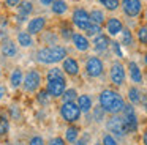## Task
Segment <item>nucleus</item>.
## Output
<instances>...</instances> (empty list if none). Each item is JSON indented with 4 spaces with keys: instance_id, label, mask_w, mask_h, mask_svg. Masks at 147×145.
Segmentation results:
<instances>
[{
    "instance_id": "1",
    "label": "nucleus",
    "mask_w": 147,
    "mask_h": 145,
    "mask_svg": "<svg viewBox=\"0 0 147 145\" xmlns=\"http://www.w3.org/2000/svg\"><path fill=\"white\" fill-rule=\"evenodd\" d=\"M98 103L100 106L105 109V112H109L111 115H117L123 110V106H125V101L120 95L117 93L115 90H103L98 96Z\"/></svg>"
},
{
    "instance_id": "2",
    "label": "nucleus",
    "mask_w": 147,
    "mask_h": 145,
    "mask_svg": "<svg viewBox=\"0 0 147 145\" xmlns=\"http://www.w3.org/2000/svg\"><path fill=\"white\" fill-rule=\"evenodd\" d=\"M67 57H68L67 47L60 46V44L41 47V49L35 54V58L38 60L40 63H43V65H54V63L63 62Z\"/></svg>"
},
{
    "instance_id": "3",
    "label": "nucleus",
    "mask_w": 147,
    "mask_h": 145,
    "mask_svg": "<svg viewBox=\"0 0 147 145\" xmlns=\"http://www.w3.org/2000/svg\"><path fill=\"white\" fill-rule=\"evenodd\" d=\"M81 109L76 103H63L60 106V115L65 122L68 123H76L81 117Z\"/></svg>"
},
{
    "instance_id": "4",
    "label": "nucleus",
    "mask_w": 147,
    "mask_h": 145,
    "mask_svg": "<svg viewBox=\"0 0 147 145\" xmlns=\"http://www.w3.org/2000/svg\"><path fill=\"white\" fill-rule=\"evenodd\" d=\"M22 85H24V88H26L27 91H30V93L36 91L40 87H41V74H40L36 69L27 71L26 74H24V77H22Z\"/></svg>"
},
{
    "instance_id": "5",
    "label": "nucleus",
    "mask_w": 147,
    "mask_h": 145,
    "mask_svg": "<svg viewBox=\"0 0 147 145\" xmlns=\"http://www.w3.org/2000/svg\"><path fill=\"white\" fill-rule=\"evenodd\" d=\"M122 113H123L122 118H123L127 132H134L138 129V117H136V112H134L133 104H125Z\"/></svg>"
},
{
    "instance_id": "6",
    "label": "nucleus",
    "mask_w": 147,
    "mask_h": 145,
    "mask_svg": "<svg viewBox=\"0 0 147 145\" xmlns=\"http://www.w3.org/2000/svg\"><path fill=\"white\" fill-rule=\"evenodd\" d=\"M106 128L109 132H112V136H117V137H123L127 134V129H125V123L123 118L120 115H111L106 122Z\"/></svg>"
},
{
    "instance_id": "7",
    "label": "nucleus",
    "mask_w": 147,
    "mask_h": 145,
    "mask_svg": "<svg viewBox=\"0 0 147 145\" xmlns=\"http://www.w3.org/2000/svg\"><path fill=\"white\" fill-rule=\"evenodd\" d=\"M109 79L115 87H122L125 84L127 74H125V68L120 62H112L111 69H109Z\"/></svg>"
},
{
    "instance_id": "8",
    "label": "nucleus",
    "mask_w": 147,
    "mask_h": 145,
    "mask_svg": "<svg viewBox=\"0 0 147 145\" xmlns=\"http://www.w3.org/2000/svg\"><path fill=\"white\" fill-rule=\"evenodd\" d=\"M120 6L123 14L128 17H138L142 11V2L141 0H122Z\"/></svg>"
},
{
    "instance_id": "9",
    "label": "nucleus",
    "mask_w": 147,
    "mask_h": 145,
    "mask_svg": "<svg viewBox=\"0 0 147 145\" xmlns=\"http://www.w3.org/2000/svg\"><path fill=\"white\" fill-rule=\"evenodd\" d=\"M105 71V65H103L101 58L98 57H89L86 62V72L90 77H100Z\"/></svg>"
},
{
    "instance_id": "10",
    "label": "nucleus",
    "mask_w": 147,
    "mask_h": 145,
    "mask_svg": "<svg viewBox=\"0 0 147 145\" xmlns=\"http://www.w3.org/2000/svg\"><path fill=\"white\" fill-rule=\"evenodd\" d=\"M71 21L73 24L76 25L79 30H86L90 24V17H89V13L82 8H78L73 11V16H71Z\"/></svg>"
},
{
    "instance_id": "11",
    "label": "nucleus",
    "mask_w": 147,
    "mask_h": 145,
    "mask_svg": "<svg viewBox=\"0 0 147 145\" xmlns=\"http://www.w3.org/2000/svg\"><path fill=\"white\" fill-rule=\"evenodd\" d=\"M67 90V81H48L46 82V91L52 98H59Z\"/></svg>"
},
{
    "instance_id": "12",
    "label": "nucleus",
    "mask_w": 147,
    "mask_h": 145,
    "mask_svg": "<svg viewBox=\"0 0 147 145\" xmlns=\"http://www.w3.org/2000/svg\"><path fill=\"white\" fill-rule=\"evenodd\" d=\"M45 27H46V17H43V16H36V17H33V19L29 21V24H27V32L33 36V35L43 33Z\"/></svg>"
},
{
    "instance_id": "13",
    "label": "nucleus",
    "mask_w": 147,
    "mask_h": 145,
    "mask_svg": "<svg viewBox=\"0 0 147 145\" xmlns=\"http://www.w3.org/2000/svg\"><path fill=\"white\" fill-rule=\"evenodd\" d=\"M123 30V24L119 17H108L106 19V32L109 36H117Z\"/></svg>"
},
{
    "instance_id": "14",
    "label": "nucleus",
    "mask_w": 147,
    "mask_h": 145,
    "mask_svg": "<svg viewBox=\"0 0 147 145\" xmlns=\"http://www.w3.org/2000/svg\"><path fill=\"white\" fill-rule=\"evenodd\" d=\"M62 69H63L65 74L68 76H78L79 74V63H78L76 58L73 57H67L62 63Z\"/></svg>"
},
{
    "instance_id": "15",
    "label": "nucleus",
    "mask_w": 147,
    "mask_h": 145,
    "mask_svg": "<svg viewBox=\"0 0 147 145\" xmlns=\"http://www.w3.org/2000/svg\"><path fill=\"white\" fill-rule=\"evenodd\" d=\"M71 41H73L74 47H76L79 52H86V50H89V47H90V43H89V40H87V36L82 35V33H73Z\"/></svg>"
},
{
    "instance_id": "16",
    "label": "nucleus",
    "mask_w": 147,
    "mask_h": 145,
    "mask_svg": "<svg viewBox=\"0 0 147 145\" xmlns=\"http://www.w3.org/2000/svg\"><path fill=\"white\" fill-rule=\"evenodd\" d=\"M93 49L96 50V52H105L106 49H108L109 46H111V41H109V36L105 33H100L95 36V40H93Z\"/></svg>"
},
{
    "instance_id": "17",
    "label": "nucleus",
    "mask_w": 147,
    "mask_h": 145,
    "mask_svg": "<svg viewBox=\"0 0 147 145\" xmlns=\"http://www.w3.org/2000/svg\"><path fill=\"white\" fill-rule=\"evenodd\" d=\"M32 11H33V5L30 0H21V3L18 5V16H19L21 21L26 19Z\"/></svg>"
},
{
    "instance_id": "18",
    "label": "nucleus",
    "mask_w": 147,
    "mask_h": 145,
    "mask_svg": "<svg viewBox=\"0 0 147 145\" xmlns=\"http://www.w3.org/2000/svg\"><path fill=\"white\" fill-rule=\"evenodd\" d=\"M0 50H2V54H3L5 57L10 58V57H14L18 54V46H16V43H14L13 40H7V41H3Z\"/></svg>"
},
{
    "instance_id": "19",
    "label": "nucleus",
    "mask_w": 147,
    "mask_h": 145,
    "mask_svg": "<svg viewBox=\"0 0 147 145\" xmlns=\"http://www.w3.org/2000/svg\"><path fill=\"white\" fill-rule=\"evenodd\" d=\"M128 69H130V79L134 82V84H141L142 82V72H141V68L138 66L136 62H130L128 63Z\"/></svg>"
},
{
    "instance_id": "20",
    "label": "nucleus",
    "mask_w": 147,
    "mask_h": 145,
    "mask_svg": "<svg viewBox=\"0 0 147 145\" xmlns=\"http://www.w3.org/2000/svg\"><path fill=\"white\" fill-rule=\"evenodd\" d=\"M18 44H19L21 47H24V49H29V47H32L33 46V38H32V35L29 33V32H19L18 33Z\"/></svg>"
},
{
    "instance_id": "21",
    "label": "nucleus",
    "mask_w": 147,
    "mask_h": 145,
    "mask_svg": "<svg viewBox=\"0 0 147 145\" xmlns=\"http://www.w3.org/2000/svg\"><path fill=\"white\" fill-rule=\"evenodd\" d=\"M78 106H79V109H81V112H84V113H87V112H90L92 110V98L89 96V95H79L78 96Z\"/></svg>"
},
{
    "instance_id": "22",
    "label": "nucleus",
    "mask_w": 147,
    "mask_h": 145,
    "mask_svg": "<svg viewBox=\"0 0 147 145\" xmlns=\"http://www.w3.org/2000/svg\"><path fill=\"white\" fill-rule=\"evenodd\" d=\"M51 9L55 16H63L65 13L68 11V5L65 0H54L51 5Z\"/></svg>"
},
{
    "instance_id": "23",
    "label": "nucleus",
    "mask_w": 147,
    "mask_h": 145,
    "mask_svg": "<svg viewBox=\"0 0 147 145\" xmlns=\"http://www.w3.org/2000/svg\"><path fill=\"white\" fill-rule=\"evenodd\" d=\"M46 79H48V81H67V79H65L63 69H62V68H57V66H54V68L48 69Z\"/></svg>"
},
{
    "instance_id": "24",
    "label": "nucleus",
    "mask_w": 147,
    "mask_h": 145,
    "mask_svg": "<svg viewBox=\"0 0 147 145\" xmlns=\"http://www.w3.org/2000/svg\"><path fill=\"white\" fill-rule=\"evenodd\" d=\"M89 17H90V22H93V24H98V25H103V24H105V21H106L105 13H103L101 9H98V8L92 9V11L89 13Z\"/></svg>"
},
{
    "instance_id": "25",
    "label": "nucleus",
    "mask_w": 147,
    "mask_h": 145,
    "mask_svg": "<svg viewBox=\"0 0 147 145\" xmlns=\"http://www.w3.org/2000/svg\"><path fill=\"white\" fill-rule=\"evenodd\" d=\"M22 77H24V74H22V71H21L19 68H16V69H13V72H11V76H10V84H11V87L13 88H18L21 84H22Z\"/></svg>"
},
{
    "instance_id": "26",
    "label": "nucleus",
    "mask_w": 147,
    "mask_h": 145,
    "mask_svg": "<svg viewBox=\"0 0 147 145\" xmlns=\"http://www.w3.org/2000/svg\"><path fill=\"white\" fill-rule=\"evenodd\" d=\"M78 139H79V129H78L76 126H70V128L67 129V132H65V140H67L68 144H74Z\"/></svg>"
},
{
    "instance_id": "27",
    "label": "nucleus",
    "mask_w": 147,
    "mask_h": 145,
    "mask_svg": "<svg viewBox=\"0 0 147 145\" xmlns=\"http://www.w3.org/2000/svg\"><path fill=\"white\" fill-rule=\"evenodd\" d=\"M78 91L74 90V88H68V90L63 91V95H62V99H63V103H74V101L78 99Z\"/></svg>"
},
{
    "instance_id": "28",
    "label": "nucleus",
    "mask_w": 147,
    "mask_h": 145,
    "mask_svg": "<svg viewBox=\"0 0 147 145\" xmlns=\"http://www.w3.org/2000/svg\"><path fill=\"white\" fill-rule=\"evenodd\" d=\"M128 99L131 104H138L141 101V91L138 90V87H130L128 88Z\"/></svg>"
},
{
    "instance_id": "29",
    "label": "nucleus",
    "mask_w": 147,
    "mask_h": 145,
    "mask_svg": "<svg viewBox=\"0 0 147 145\" xmlns=\"http://www.w3.org/2000/svg\"><path fill=\"white\" fill-rule=\"evenodd\" d=\"M138 41H139L142 46H147V25H141L136 32Z\"/></svg>"
},
{
    "instance_id": "30",
    "label": "nucleus",
    "mask_w": 147,
    "mask_h": 145,
    "mask_svg": "<svg viewBox=\"0 0 147 145\" xmlns=\"http://www.w3.org/2000/svg\"><path fill=\"white\" fill-rule=\"evenodd\" d=\"M84 32H86V35H87V36H96V35H100V33H101V25L90 22V24H89V27H87Z\"/></svg>"
},
{
    "instance_id": "31",
    "label": "nucleus",
    "mask_w": 147,
    "mask_h": 145,
    "mask_svg": "<svg viewBox=\"0 0 147 145\" xmlns=\"http://www.w3.org/2000/svg\"><path fill=\"white\" fill-rule=\"evenodd\" d=\"M92 113H93V120H95L96 123L103 122L105 120V109H103L101 106H96V107H92Z\"/></svg>"
},
{
    "instance_id": "32",
    "label": "nucleus",
    "mask_w": 147,
    "mask_h": 145,
    "mask_svg": "<svg viewBox=\"0 0 147 145\" xmlns=\"http://www.w3.org/2000/svg\"><path fill=\"white\" fill-rule=\"evenodd\" d=\"M100 2L108 11H115L120 6V0H100Z\"/></svg>"
},
{
    "instance_id": "33",
    "label": "nucleus",
    "mask_w": 147,
    "mask_h": 145,
    "mask_svg": "<svg viewBox=\"0 0 147 145\" xmlns=\"http://www.w3.org/2000/svg\"><path fill=\"white\" fill-rule=\"evenodd\" d=\"M120 35H122V44L123 46H131L133 44V35H131V32L128 28H123L120 32Z\"/></svg>"
},
{
    "instance_id": "34",
    "label": "nucleus",
    "mask_w": 147,
    "mask_h": 145,
    "mask_svg": "<svg viewBox=\"0 0 147 145\" xmlns=\"http://www.w3.org/2000/svg\"><path fill=\"white\" fill-rule=\"evenodd\" d=\"M10 128V123H8L7 117H0V137H5Z\"/></svg>"
},
{
    "instance_id": "35",
    "label": "nucleus",
    "mask_w": 147,
    "mask_h": 145,
    "mask_svg": "<svg viewBox=\"0 0 147 145\" xmlns=\"http://www.w3.org/2000/svg\"><path fill=\"white\" fill-rule=\"evenodd\" d=\"M43 40H45L46 43H49L51 46H55V44H57V35H55L54 32H46Z\"/></svg>"
},
{
    "instance_id": "36",
    "label": "nucleus",
    "mask_w": 147,
    "mask_h": 145,
    "mask_svg": "<svg viewBox=\"0 0 147 145\" xmlns=\"http://www.w3.org/2000/svg\"><path fill=\"white\" fill-rule=\"evenodd\" d=\"M73 33H74V32L71 30V27H68V25H63V27H62V30H60V35H62V38H63V40H71Z\"/></svg>"
},
{
    "instance_id": "37",
    "label": "nucleus",
    "mask_w": 147,
    "mask_h": 145,
    "mask_svg": "<svg viewBox=\"0 0 147 145\" xmlns=\"http://www.w3.org/2000/svg\"><path fill=\"white\" fill-rule=\"evenodd\" d=\"M103 145H119L117 140H115V137L112 134H105L103 136Z\"/></svg>"
},
{
    "instance_id": "38",
    "label": "nucleus",
    "mask_w": 147,
    "mask_h": 145,
    "mask_svg": "<svg viewBox=\"0 0 147 145\" xmlns=\"http://www.w3.org/2000/svg\"><path fill=\"white\" fill-rule=\"evenodd\" d=\"M38 99L40 101H41V103H49V93H48V91H46V90H43V91H40V93H38Z\"/></svg>"
},
{
    "instance_id": "39",
    "label": "nucleus",
    "mask_w": 147,
    "mask_h": 145,
    "mask_svg": "<svg viewBox=\"0 0 147 145\" xmlns=\"http://www.w3.org/2000/svg\"><path fill=\"white\" fill-rule=\"evenodd\" d=\"M29 145H45V140H43V139L40 137V136H35V137L30 139Z\"/></svg>"
},
{
    "instance_id": "40",
    "label": "nucleus",
    "mask_w": 147,
    "mask_h": 145,
    "mask_svg": "<svg viewBox=\"0 0 147 145\" xmlns=\"http://www.w3.org/2000/svg\"><path fill=\"white\" fill-rule=\"evenodd\" d=\"M48 145H65V140L62 137H54V139H51V140H49Z\"/></svg>"
},
{
    "instance_id": "41",
    "label": "nucleus",
    "mask_w": 147,
    "mask_h": 145,
    "mask_svg": "<svg viewBox=\"0 0 147 145\" xmlns=\"http://www.w3.org/2000/svg\"><path fill=\"white\" fill-rule=\"evenodd\" d=\"M141 104H142L144 110H147V93H141Z\"/></svg>"
},
{
    "instance_id": "42",
    "label": "nucleus",
    "mask_w": 147,
    "mask_h": 145,
    "mask_svg": "<svg viewBox=\"0 0 147 145\" xmlns=\"http://www.w3.org/2000/svg\"><path fill=\"white\" fill-rule=\"evenodd\" d=\"M19 3H21V0H5V5L10 6V8L11 6H18Z\"/></svg>"
},
{
    "instance_id": "43",
    "label": "nucleus",
    "mask_w": 147,
    "mask_h": 145,
    "mask_svg": "<svg viewBox=\"0 0 147 145\" xmlns=\"http://www.w3.org/2000/svg\"><path fill=\"white\" fill-rule=\"evenodd\" d=\"M112 47H114L115 54H117L119 57H122V52H120V47H119V44H117V43H112Z\"/></svg>"
},
{
    "instance_id": "44",
    "label": "nucleus",
    "mask_w": 147,
    "mask_h": 145,
    "mask_svg": "<svg viewBox=\"0 0 147 145\" xmlns=\"http://www.w3.org/2000/svg\"><path fill=\"white\" fill-rule=\"evenodd\" d=\"M52 2H54V0H40V3H43L45 6H49V5H52Z\"/></svg>"
},
{
    "instance_id": "45",
    "label": "nucleus",
    "mask_w": 147,
    "mask_h": 145,
    "mask_svg": "<svg viewBox=\"0 0 147 145\" xmlns=\"http://www.w3.org/2000/svg\"><path fill=\"white\" fill-rule=\"evenodd\" d=\"M142 142H144V145H147V128L144 129V134H142Z\"/></svg>"
},
{
    "instance_id": "46",
    "label": "nucleus",
    "mask_w": 147,
    "mask_h": 145,
    "mask_svg": "<svg viewBox=\"0 0 147 145\" xmlns=\"http://www.w3.org/2000/svg\"><path fill=\"white\" fill-rule=\"evenodd\" d=\"M3 95H5V87L3 85H0V99L3 98Z\"/></svg>"
},
{
    "instance_id": "47",
    "label": "nucleus",
    "mask_w": 147,
    "mask_h": 145,
    "mask_svg": "<svg viewBox=\"0 0 147 145\" xmlns=\"http://www.w3.org/2000/svg\"><path fill=\"white\" fill-rule=\"evenodd\" d=\"M144 62H146V66H147V52H146V55H144Z\"/></svg>"
},
{
    "instance_id": "48",
    "label": "nucleus",
    "mask_w": 147,
    "mask_h": 145,
    "mask_svg": "<svg viewBox=\"0 0 147 145\" xmlns=\"http://www.w3.org/2000/svg\"><path fill=\"white\" fill-rule=\"evenodd\" d=\"M93 145H103V144H100V142H96V144H93Z\"/></svg>"
},
{
    "instance_id": "49",
    "label": "nucleus",
    "mask_w": 147,
    "mask_h": 145,
    "mask_svg": "<svg viewBox=\"0 0 147 145\" xmlns=\"http://www.w3.org/2000/svg\"><path fill=\"white\" fill-rule=\"evenodd\" d=\"M146 21H147V9H146Z\"/></svg>"
},
{
    "instance_id": "50",
    "label": "nucleus",
    "mask_w": 147,
    "mask_h": 145,
    "mask_svg": "<svg viewBox=\"0 0 147 145\" xmlns=\"http://www.w3.org/2000/svg\"><path fill=\"white\" fill-rule=\"evenodd\" d=\"M0 76H2V69H0Z\"/></svg>"
}]
</instances>
